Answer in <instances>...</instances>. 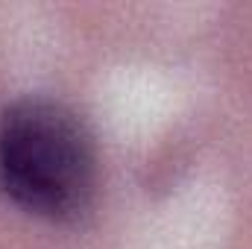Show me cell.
Instances as JSON below:
<instances>
[{
    "label": "cell",
    "mask_w": 252,
    "mask_h": 249,
    "mask_svg": "<svg viewBox=\"0 0 252 249\" xmlns=\"http://www.w3.org/2000/svg\"><path fill=\"white\" fill-rule=\"evenodd\" d=\"M0 190H3V173H0Z\"/></svg>",
    "instance_id": "2"
},
{
    "label": "cell",
    "mask_w": 252,
    "mask_h": 249,
    "mask_svg": "<svg viewBox=\"0 0 252 249\" xmlns=\"http://www.w3.org/2000/svg\"><path fill=\"white\" fill-rule=\"evenodd\" d=\"M3 190L30 214L76 220L94 196V147L62 103L27 97L0 118Z\"/></svg>",
    "instance_id": "1"
}]
</instances>
